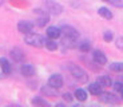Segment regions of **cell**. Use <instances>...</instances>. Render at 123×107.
<instances>
[{
  "instance_id": "6da1fadb",
  "label": "cell",
  "mask_w": 123,
  "mask_h": 107,
  "mask_svg": "<svg viewBox=\"0 0 123 107\" xmlns=\"http://www.w3.org/2000/svg\"><path fill=\"white\" fill-rule=\"evenodd\" d=\"M24 42L32 47H36V48H42L43 46H46V39L40 34H31L30 32V34L25 35Z\"/></svg>"
},
{
  "instance_id": "7a4b0ae2",
  "label": "cell",
  "mask_w": 123,
  "mask_h": 107,
  "mask_svg": "<svg viewBox=\"0 0 123 107\" xmlns=\"http://www.w3.org/2000/svg\"><path fill=\"white\" fill-rule=\"evenodd\" d=\"M70 72L79 83H86L88 80L87 72L82 67H79V66H70Z\"/></svg>"
},
{
  "instance_id": "3957f363",
  "label": "cell",
  "mask_w": 123,
  "mask_h": 107,
  "mask_svg": "<svg viewBox=\"0 0 123 107\" xmlns=\"http://www.w3.org/2000/svg\"><path fill=\"white\" fill-rule=\"evenodd\" d=\"M99 101L102 103H108V104H118L119 103V98L115 94H111V92H102L100 96H99Z\"/></svg>"
},
{
  "instance_id": "277c9868",
  "label": "cell",
  "mask_w": 123,
  "mask_h": 107,
  "mask_svg": "<svg viewBox=\"0 0 123 107\" xmlns=\"http://www.w3.org/2000/svg\"><path fill=\"white\" fill-rule=\"evenodd\" d=\"M46 7H47V11L49 13H52V15H60L62 11H63V7L59 3L54 1V0H46Z\"/></svg>"
},
{
  "instance_id": "5b68a950",
  "label": "cell",
  "mask_w": 123,
  "mask_h": 107,
  "mask_svg": "<svg viewBox=\"0 0 123 107\" xmlns=\"http://www.w3.org/2000/svg\"><path fill=\"white\" fill-rule=\"evenodd\" d=\"M48 86H51V87H54V88H60L62 86H63V78H62V75H59V74H54V75H51L48 79Z\"/></svg>"
},
{
  "instance_id": "8992f818",
  "label": "cell",
  "mask_w": 123,
  "mask_h": 107,
  "mask_svg": "<svg viewBox=\"0 0 123 107\" xmlns=\"http://www.w3.org/2000/svg\"><path fill=\"white\" fill-rule=\"evenodd\" d=\"M60 31L64 34V36H67V38H72V39H78V38H79V32H78L74 27H71V25H63V27L60 28Z\"/></svg>"
},
{
  "instance_id": "52a82bcc",
  "label": "cell",
  "mask_w": 123,
  "mask_h": 107,
  "mask_svg": "<svg viewBox=\"0 0 123 107\" xmlns=\"http://www.w3.org/2000/svg\"><path fill=\"white\" fill-rule=\"evenodd\" d=\"M92 59H94V62H95L96 64H100V66L107 63V58H106V55L100 51V50H95V51H94Z\"/></svg>"
},
{
  "instance_id": "ba28073f",
  "label": "cell",
  "mask_w": 123,
  "mask_h": 107,
  "mask_svg": "<svg viewBox=\"0 0 123 107\" xmlns=\"http://www.w3.org/2000/svg\"><path fill=\"white\" fill-rule=\"evenodd\" d=\"M32 28H34V24L32 23H30V21H19L18 23V30H19V32H22V34H24V35H27V34H30L31 31H32Z\"/></svg>"
},
{
  "instance_id": "9c48e42d",
  "label": "cell",
  "mask_w": 123,
  "mask_h": 107,
  "mask_svg": "<svg viewBox=\"0 0 123 107\" xmlns=\"http://www.w3.org/2000/svg\"><path fill=\"white\" fill-rule=\"evenodd\" d=\"M20 72H22L23 76L31 78V76L35 75V68H34V66H31V64H23L22 68H20Z\"/></svg>"
},
{
  "instance_id": "30bf717a",
  "label": "cell",
  "mask_w": 123,
  "mask_h": 107,
  "mask_svg": "<svg viewBox=\"0 0 123 107\" xmlns=\"http://www.w3.org/2000/svg\"><path fill=\"white\" fill-rule=\"evenodd\" d=\"M9 54H11V58H12L15 62H22L23 59H24V52L22 51V48H19V47L12 48Z\"/></svg>"
},
{
  "instance_id": "8fae6325",
  "label": "cell",
  "mask_w": 123,
  "mask_h": 107,
  "mask_svg": "<svg viewBox=\"0 0 123 107\" xmlns=\"http://www.w3.org/2000/svg\"><path fill=\"white\" fill-rule=\"evenodd\" d=\"M60 34H62V31L58 27H48L47 28V36L49 39H58L60 36Z\"/></svg>"
},
{
  "instance_id": "7c38bea8",
  "label": "cell",
  "mask_w": 123,
  "mask_h": 107,
  "mask_svg": "<svg viewBox=\"0 0 123 107\" xmlns=\"http://www.w3.org/2000/svg\"><path fill=\"white\" fill-rule=\"evenodd\" d=\"M96 82H98L102 87H110V86H112V80H111V78L107 76V75H100Z\"/></svg>"
},
{
  "instance_id": "4fadbf2b",
  "label": "cell",
  "mask_w": 123,
  "mask_h": 107,
  "mask_svg": "<svg viewBox=\"0 0 123 107\" xmlns=\"http://www.w3.org/2000/svg\"><path fill=\"white\" fill-rule=\"evenodd\" d=\"M0 68H1V71L6 75L11 74V64H9V62L6 58H0Z\"/></svg>"
},
{
  "instance_id": "5bb4252c",
  "label": "cell",
  "mask_w": 123,
  "mask_h": 107,
  "mask_svg": "<svg viewBox=\"0 0 123 107\" xmlns=\"http://www.w3.org/2000/svg\"><path fill=\"white\" fill-rule=\"evenodd\" d=\"M88 91L91 92L92 95H100L102 92V86L99 84L98 82H95V83H91V84L88 86Z\"/></svg>"
},
{
  "instance_id": "9a60e30c",
  "label": "cell",
  "mask_w": 123,
  "mask_h": 107,
  "mask_svg": "<svg viewBox=\"0 0 123 107\" xmlns=\"http://www.w3.org/2000/svg\"><path fill=\"white\" fill-rule=\"evenodd\" d=\"M98 13L102 16V18H105V19H112V12H111L108 8H106V7H100V8L98 9Z\"/></svg>"
},
{
  "instance_id": "2e32d148",
  "label": "cell",
  "mask_w": 123,
  "mask_h": 107,
  "mask_svg": "<svg viewBox=\"0 0 123 107\" xmlns=\"http://www.w3.org/2000/svg\"><path fill=\"white\" fill-rule=\"evenodd\" d=\"M75 98H76L79 102H84L87 99V92L84 91V90H82V88H78L76 91H75Z\"/></svg>"
},
{
  "instance_id": "e0dca14e",
  "label": "cell",
  "mask_w": 123,
  "mask_h": 107,
  "mask_svg": "<svg viewBox=\"0 0 123 107\" xmlns=\"http://www.w3.org/2000/svg\"><path fill=\"white\" fill-rule=\"evenodd\" d=\"M110 68L114 72H123V62H114V63H111Z\"/></svg>"
},
{
  "instance_id": "ac0fdd59",
  "label": "cell",
  "mask_w": 123,
  "mask_h": 107,
  "mask_svg": "<svg viewBox=\"0 0 123 107\" xmlns=\"http://www.w3.org/2000/svg\"><path fill=\"white\" fill-rule=\"evenodd\" d=\"M75 40H76V39L64 36V39H63V42H62V43H63V46L67 47V48H74V47H75Z\"/></svg>"
},
{
  "instance_id": "d6986e66",
  "label": "cell",
  "mask_w": 123,
  "mask_h": 107,
  "mask_svg": "<svg viewBox=\"0 0 123 107\" xmlns=\"http://www.w3.org/2000/svg\"><path fill=\"white\" fill-rule=\"evenodd\" d=\"M46 47L49 51H55L58 48V43L55 42V39H48V40H46Z\"/></svg>"
},
{
  "instance_id": "ffe728a7",
  "label": "cell",
  "mask_w": 123,
  "mask_h": 107,
  "mask_svg": "<svg viewBox=\"0 0 123 107\" xmlns=\"http://www.w3.org/2000/svg\"><path fill=\"white\" fill-rule=\"evenodd\" d=\"M56 88H54V87H51V86H47V87H43L42 88V92L46 95H51V96H56Z\"/></svg>"
},
{
  "instance_id": "44dd1931",
  "label": "cell",
  "mask_w": 123,
  "mask_h": 107,
  "mask_svg": "<svg viewBox=\"0 0 123 107\" xmlns=\"http://www.w3.org/2000/svg\"><path fill=\"white\" fill-rule=\"evenodd\" d=\"M47 23H48V16H47L46 13H44V15H42L36 20V25H37V27H44Z\"/></svg>"
},
{
  "instance_id": "7402d4cb",
  "label": "cell",
  "mask_w": 123,
  "mask_h": 107,
  "mask_svg": "<svg viewBox=\"0 0 123 107\" xmlns=\"http://www.w3.org/2000/svg\"><path fill=\"white\" fill-rule=\"evenodd\" d=\"M32 104H35V106H47V107L49 106V104L42 98H34L32 99Z\"/></svg>"
},
{
  "instance_id": "603a6c76",
  "label": "cell",
  "mask_w": 123,
  "mask_h": 107,
  "mask_svg": "<svg viewBox=\"0 0 123 107\" xmlns=\"http://www.w3.org/2000/svg\"><path fill=\"white\" fill-rule=\"evenodd\" d=\"M90 48H91V44H90L88 42H83V43H80V46H79V50L82 52H88Z\"/></svg>"
},
{
  "instance_id": "cb8c5ba5",
  "label": "cell",
  "mask_w": 123,
  "mask_h": 107,
  "mask_svg": "<svg viewBox=\"0 0 123 107\" xmlns=\"http://www.w3.org/2000/svg\"><path fill=\"white\" fill-rule=\"evenodd\" d=\"M114 90H115L117 92H119V94H122V92H123V83H122V82L114 83Z\"/></svg>"
},
{
  "instance_id": "d4e9b609",
  "label": "cell",
  "mask_w": 123,
  "mask_h": 107,
  "mask_svg": "<svg viewBox=\"0 0 123 107\" xmlns=\"http://www.w3.org/2000/svg\"><path fill=\"white\" fill-rule=\"evenodd\" d=\"M112 38H114V35H112V32H111V31H106L105 34H103V39H105L106 42H111V40H112Z\"/></svg>"
},
{
  "instance_id": "484cf974",
  "label": "cell",
  "mask_w": 123,
  "mask_h": 107,
  "mask_svg": "<svg viewBox=\"0 0 123 107\" xmlns=\"http://www.w3.org/2000/svg\"><path fill=\"white\" fill-rule=\"evenodd\" d=\"M115 46H117V48L123 50V36H119V38H118L117 42H115Z\"/></svg>"
},
{
  "instance_id": "4316f807",
  "label": "cell",
  "mask_w": 123,
  "mask_h": 107,
  "mask_svg": "<svg viewBox=\"0 0 123 107\" xmlns=\"http://www.w3.org/2000/svg\"><path fill=\"white\" fill-rule=\"evenodd\" d=\"M111 1V4L115 7H123V0H108Z\"/></svg>"
},
{
  "instance_id": "83f0119b",
  "label": "cell",
  "mask_w": 123,
  "mask_h": 107,
  "mask_svg": "<svg viewBox=\"0 0 123 107\" xmlns=\"http://www.w3.org/2000/svg\"><path fill=\"white\" fill-rule=\"evenodd\" d=\"M63 99L67 102H72V95L68 94V92H66V94H63Z\"/></svg>"
},
{
  "instance_id": "f1b7e54d",
  "label": "cell",
  "mask_w": 123,
  "mask_h": 107,
  "mask_svg": "<svg viewBox=\"0 0 123 107\" xmlns=\"http://www.w3.org/2000/svg\"><path fill=\"white\" fill-rule=\"evenodd\" d=\"M1 4H3V0H0V6H1Z\"/></svg>"
},
{
  "instance_id": "f546056e",
  "label": "cell",
  "mask_w": 123,
  "mask_h": 107,
  "mask_svg": "<svg viewBox=\"0 0 123 107\" xmlns=\"http://www.w3.org/2000/svg\"><path fill=\"white\" fill-rule=\"evenodd\" d=\"M122 101H123V92H122Z\"/></svg>"
},
{
  "instance_id": "4dcf8cb0",
  "label": "cell",
  "mask_w": 123,
  "mask_h": 107,
  "mask_svg": "<svg viewBox=\"0 0 123 107\" xmlns=\"http://www.w3.org/2000/svg\"><path fill=\"white\" fill-rule=\"evenodd\" d=\"M105 1H108V0H105Z\"/></svg>"
}]
</instances>
